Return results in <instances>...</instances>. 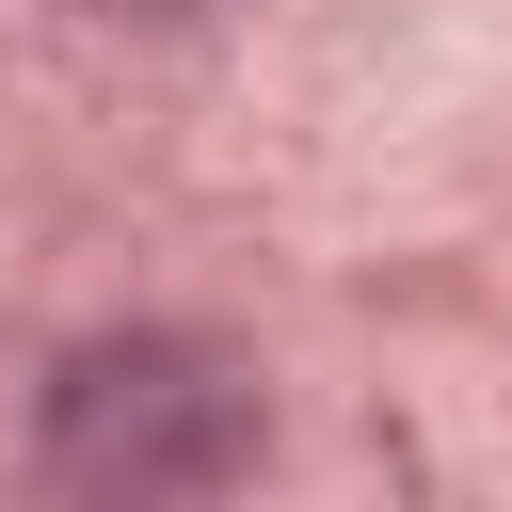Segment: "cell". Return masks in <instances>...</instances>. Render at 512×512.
Here are the masks:
<instances>
[{"mask_svg": "<svg viewBox=\"0 0 512 512\" xmlns=\"http://www.w3.org/2000/svg\"><path fill=\"white\" fill-rule=\"evenodd\" d=\"M96 16H192V0H96Z\"/></svg>", "mask_w": 512, "mask_h": 512, "instance_id": "7a4b0ae2", "label": "cell"}, {"mask_svg": "<svg viewBox=\"0 0 512 512\" xmlns=\"http://www.w3.org/2000/svg\"><path fill=\"white\" fill-rule=\"evenodd\" d=\"M256 464V368L208 336H96L48 384V480L64 496H224Z\"/></svg>", "mask_w": 512, "mask_h": 512, "instance_id": "6da1fadb", "label": "cell"}]
</instances>
